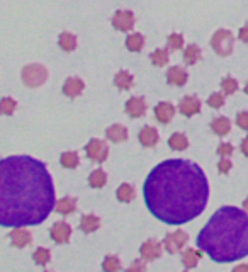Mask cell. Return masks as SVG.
<instances>
[{
  "label": "cell",
  "mask_w": 248,
  "mask_h": 272,
  "mask_svg": "<svg viewBox=\"0 0 248 272\" xmlns=\"http://www.w3.org/2000/svg\"><path fill=\"white\" fill-rule=\"evenodd\" d=\"M106 182H107V174H106L102 168L94 170L89 177V184H90V187H94V189H101V187H104Z\"/></svg>",
  "instance_id": "484cf974"
},
{
  "label": "cell",
  "mask_w": 248,
  "mask_h": 272,
  "mask_svg": "<svg viewBox=\"0 0 248 272\" xmlns=\"http://www.w3.org/2000/svg\"><path fill=\"white\" fill-rule=\"evenodd\" d=\"M133 82H135V80H133V75L124 70L116 74V77H114V85L121 90H129L133 87Z\"/></svg>",
  "instance_id": "7402d4cb"
},
{
  "label": "cell",
  "mask_w": 248,
  "mask_h": 272,
  "mask_svg": "<svg viewBox=\"0 0 248 272\" xmlns=\"http://www.w3.org/2000/svg\"><path fill=\"white\" fill-rule=\"evenodd\" d=\"M135 269H136V271H143V269H144V266H143V264H135V266H133L129 271H135Z\"/></svg>",
  "instance_id": "7bdbcfd3"
},
{
  "label": "cell",
  "mask_w": 248,
  "mask_h": 272,
  "mask_svg": "<svg viewBox=\"0 0 248 272\" xmlns=\"http://www.w3.org/2000/svg\"><path fill=\"white\" fill-rule=\"evenodd\" d=\"M199 259L201 252L196 250V248H187L184 254H182V264H184L185 269H194L199 264Z\"/></svg>",
  "instance_id": "ffe728a7"
},
{
  "label": "cell",
  "mask_w": 248,
  "mask_h": 272,
  "mask_svg": "<svg viewBox=\"0 0 248 272\" xmlns=\"http://www.w3.org/2000/svg\"><path fill=\"white\" fill-rule=\"evenodd\" d=\"M242 152H243V155L248 156V136L242 141Z\"/></svg>",
  "instance_id": "b9f144b4"
},
{
  "label": "cell",
  "mask_w": 248,
  "mask_h": 272,
  "mask_svg": "<svg viewBox=\"0 0 248 272\" xmlns=\"http://www.w3.org/2000/svg\"><path fill=\"white\" fill-rule=\"evenodd\" d=\"M143 46H144V38H143V34H140V33H133V34H129L128 38H126V48L129 49V51H141L143 49Z\"/></svg>",
  "instance_id": "cb8c5ba5"
},
{
  "label": "cell",
  "mask_w": 248,
  "mask_h": 272,
  "mask_svg": "<svg viewBox=\"0 0 248 272\" xmlns=\"http://www.w3.org/2000/svg\"><path fill=\"white\" fill-rule=\"evenodd\" d=\"M135 194H136L135 187H133L131 184H123V186H119L116 191V196L121 202H131L133 199H135Z\"/></svg>",
  "instance_id": "4316f807"
},
{
  "label": "cell",
  "mask_w": 248,
  "mask_h": 272,
  "mask_svg": "<svg viewBox=\"0 0 248 272\" xmlns=\"http://www.w3.org/2000/svg\"><path fill=\"white\" fill-rule=\"evenodd\" d=\"M211 129L217 136H226L231 129V122L228 117H216V119L211 122Z\"/></svg>",
  "instance_id": "d6986e66"
},
{
  "label": "cell",
  "mask_w": 248,
  "mask_h": 272,
  "mask_svg": "<svg viewBox=\"0 0 248 272\" xmlns=\"http://www.w3.org/2000/svg\"><path fill=\"white\" fill-rule=\"evenodd\" d=\"M140 143L143 145L144 148H153L156 143H158V131L151 126H144L140 131Z\"/></svg>",
  "instance_id": "5bb4252c"
},
{
  "label": "cell",
  "mask_w": 248,
  "mask_h": 272,
  "mask_svg": "<svg viewBox=\"0 0 248 272\" xmlns=\"http://www.w3.org/2000/svg\"><path fill=\"white\" fill-rule=\"evenodd\" d=\"M174 114H175V107L172 106L170 102H160V104H156L155 107V117L160 122H163V124L170 122Z\"/></svg>",
  "instance_id": "2e32d148"
},
{
  "label": "cell",
  "mask_w": 248,
  "mask_h": 272,
  "mask_svg": "<svg viewBox=\"0 0 248 272\" xmlns=\"http://www.w3.org/2000/svg\"><path fill=\"white\" fill-rule=\"evenodd\" d=\"M221 87H223L224 95H231L238 90V82H236L235 78H231V77H226V78L221 82Z\"/></svg>",
  "instance_id": "e575fe53"
},
{
  "label": "cell",
  "mask_w": 248,
  "mask_h": 272,
  "mask_svg": "<svg viewBox=\"0 0 248 272\" xmlns=\"http://www.w3.org/2000/svg\"><path fill=\"white\" fill-rule=\"evenodd\" d=\"M58 44L65 51H73V49L77 48V38L71 33H62L58 38Z\"/></svg>",
  "instance_id": "83f0119b"
},
{
  "label": "cell",
  "mask_w": 248,
  "mask_h": 272,
  "mask_svg": "<svg viewBox=\"0 0 248 272\" xmlns=\"http://www.w3.org/2000/svg\"><path fill=\"white\" fill-rule=\"evenodd\" d=\"M83 89H85V83L82 82V78H77V77L68 78L67 82L63 83V94L67 95V97H71V99L82 94Z\"/></svg>",
  "instance_id": "9a60e30c"
},
{
  "label": "cell",
  "mask_w": 248,
  "mask_h": 272,
  "mask_svg": "<svg viewBox=\"0 0 248 272\" xmlns=\"http://www.w3.org/2000/svg\"><path fill=\"white\" fill-rule=\"evenodd\" d=\"M196 243L219 264L248 257V213L235 206L219 208L199 232Z\"/></svg>",
  "instance_id": "3957f363"
},
{
  "label": "cell",
  "mask_w": 248,
  "mask_h": 272,
  "mask_svg": "<svg viewBox=\"0 0 248 272\" xmlns=\"http://www.w3.org/2000/svg\"><path fill=\"white\" fill-rule=\"evenodd\" d=\"M201 56H202V51L197 44H189L184 49V61L187 65H196L197 61L201 60Z\"/></svg>",
  "instance_id": "d4e9b609"
},
{
  "label": "cell",
  "mask_w": 248,
  "mask_h": 272,
  "mask_svg": "<svg viewBox=\"0 0 248 272\" xmlns=\"http://www.w3.org/2000/svg\"><path fill=\"white\" fill-rule=\"evenodd\" d=\"M201 101L194 95H185L184 99L178 104V111H180L184 116H194L201 111Z\"/></svg>",
  "instance_id": "7c38bea8"
},
{
  "label": "cell",
  "mask_w": 248,
  "mask_h": 272,
  "mask_svg": "<svg viewBox=\"0 0 248 272\" xmlns=\"http://www.w3.org/2000/svg\"><path fill=\"white\" fill-rule=\"evenodd\" d=\"M85 153L92 162L97 163H104L109 156V147L106 141L102 140H90L85 145Z\"/></svg>",
  "instance_id": "8992f818"
},
{
  "label": "cell",
  "mask_w": 248,
  "mask_h": 272,
  "mask_svg": "<svg viewBox=\"0 0 248 272\" xmlns=\"http://www.w3.org/2000/svg\"><path fill=\"white\" fill-rule=\"evenodd\" d=\"M243 209H245V211L248 213V197L245 199V201H243Z\"/></svg>",
  "instance_id": "ee69618b"
},
{
  "label": "cell",
  "mask_w": 248,
  "mask_h": 272,
  "mask_svg": "<svg viewBox=\"0 0 248 272\" xmlns=\"http://www.w3.org/2000/svg\"><path fill=\"white\" fill-rule=\"evenodd\" d=\"M236 271H248V266H240L236 267Z\"/></svg>",
  "instance_id": "f6af8a7d"
},
{
  "label": "cell",
  "mask_w": 248,
  "mask_h": 272,
  "mask_svg": "<svg viewBox=\"0 0 248 272\" xmlns=\"http://www.w3.org/2000/svg\"><path fill=\"white\" fill-rule=\"evenodd\" d=\"M16 101L9 97H3L2 102H0V109H2V114H12L16 111Z\"/></svg>",
  "instance_id": "d590c367"
},
{
  "label": "cell",
  "mask_w": 248,
  "mask_h": 272,
  "mask_svg": "<svg viewBox=\"0 0 248 272\" xmlns=\"http://www.w3.org/2000/svg\"><path fill=\"white\" fill-rule=\"evenodd\" d=\"M112 26L117 31H131L135 26V14L131 10H117L112 17Z\"/></svg>",
  "instance_id": "ba28073f"
},
{
  "label": "cell",
  "mask_w": 248,
  "mask_h": 272,
  "mask_svg": "<svg viewBox=\"0 0 248 272\" xmlns=\"http://www.w3.org/2000/svg\"><path fill=\"white\" fill-rule=\"evenodd\" d=\"M140 254H141V260L148 262V260H156L162 255V243L156 242V240H148L141 245L140 248Z\"/></svg>",
  "instance_id": "30bf717a"
},
{
  "label": "cell",
  "mask_w": 248,
  "mask_h": 272,
  "mask_svg": "<svg viewBox=\"0 0 248 272\" xmlns=\"http://www.w3.org/2000/svg\"><path fill=\"white\" fill-rule=\"evenodd\" d=\"M169 147L172 150H185L189 147V140H187L185 135L182 133H174L170 138H169Z\"/></svg>",
  "instance_id": "f1b7e54d"
},
{
  "label": "cell",
  "mask_w": 248,
  "mask_h": 272,
  "mask_svg": "<svg viewBox=\"0 0 248 272\" xmlns=\"http://www.w3.org/2000/svg\"><path fill=\"white\" fill-rule=\"evenodd\" d=\"M169 51L170 49H163V48H158L155 49L153 53H151V63L155 65V67H165L167 63H169Z\"/></svg>",
  "instance_id": "f546056e"
},
{
  "label": "cell",
  "mask_w": 248,
  "mask_h": 272,
  "mask_svg": "<svg viewBox=\"0 0 248 272\" xmlns=\"http://www.w3.org/2000/svg\"><path fill=\"white\" fill-rule=\"evenodd\" d=\"M49 236H51L56 243H67L71 236L70 225L65 223V221H58V223H55L51 227V230H49Z\"/></svg>",
  "instance_id": "9c48e42d"
},
{
  "label": "cell",
  "mask_w": 248,
  "mask_h": 272,
  "mask_svg": "<svg viewBox=\"0 0 248 272\" xmlns=\"http://www.w3.org/2000/svg\"><path fill=\"white\" fill-rule=\"evenodd\" d=\"M77 209V201L73 197H63L56 202L55 206V211L60 213V214H71Z\"/></svg>",
  "instance_id": "44dd1931"
},
{
  "label": "cell",
  "mask_w": 248,
  "mask_h": 272,
  "mask_svg": "<svg viewBox=\"0 0 248 272\" xmlns=\"http://www.w3.org/2000/svg\"><path fill=\"white\" fill-rule=\"evenodd\" d=\"M55 186L46 165L33 156H7L0 162V225L36 227L55 209Z\"/></svg>",
  "instance_id": "6da1fadb"
},
{
  "label": "cell",
  "mask_w": 248,
  "mask_h": 272,
  "mask_svg": "<svg viewBox=\"0 0 248 272\" xmlns=\"http://www.w3.org/2000/svg\"><path fill=\"white\" fill-rule=\"evenodd\" d=\"M187 240H189V235H187L184 230H178V232L169 233V235L165 236V240H163V245H165L169 254H175V252L184 248Z\"/></svg>",
  "instance_id": "52a82bcc"
},
{
  "label": "cell",
  "mask_w": 248,
  "mask_h": 272,
  "mask_svg": "<svg viewBox=\"0 0 248 272\" xmlns=\"http://www.w3.org/2000/svg\"><path fill=\"white\" fill-rule=\"evenodd\" d=\"M48 78V70L43 65H28V67L22 68V82L28 87H39L46 82Z\"/></svg>",
  "instance_id": "5b68a950"
},
{
  "label": "cell",
  "mask_w": 248,
  "mask_h": 272,
  "mask_svg": "<svg viewBox=\"0 0 248 272\" xmlns=\"http://www.w3.org/2000/svg\"><path fill=\"white\" fill-rule=\"evenodd\" d=\"M126 114L129 117H141L146 114V101L143 97H131L126 102Z\"/></svg>",
  "instance_id": "8fae6325"
},
{
  "label": "cell",
  "mask_w": 248,
  "mask_h": 272,
  "mask_svg": "<svg viewBox=\"0 0 248 272\" xmlns=\"http://www.w3.org/2000/svg\"><path fill=\"white\" fill-rule=\"evenodd\" d=\"M99 227H101V220L94 214H87L80 220V230L85 233H92L95 230H99Z\"/></svg>",
  "instance_id": "603a6c76"
},
{
  "label": "cell",
  "mask_w": 248,
  "mask_h": 272,
  "mask_svg": "<svg viewBox=\"0 0 248 272\" xmlns=\"http://www.w3.org/2000/svg\"><path fill=\"white\" fill-rule=\"evenodd\" d=\"M146 208L167 225H184L206 209L209 184L197 163L172 158L158 163L143 186Z\"/></svg>",
  "instance_id": "7a4b0ae2"
},
{
  "label": "cell",
  "mask_w": 248,
  "mask_h": 272,
  "mask_svg": "<svg viewBox=\"0 0 248 272\" xmlns=\"http://www.w3.org/2000/svg\"><path fill=\"white\" fill-rule=\"evenodd\" d=\"M236 124H238L242 129H248V111L238 113V116H236Z\"/></svg>",
  "instance_id": "74e56055"
},
{
  "label": "cell",
  "mask_w": 248,
  "mask_h": 272,
  "mask_svg": "<svg viewBox=\"0 0 248 272\" xmlns=\"http://www.w3.org/2000/svg\"><path fill=\"white\" fill-rule=\"evenodd\" d=\"M33 259H34V262L39 264V266H48L49 259H51V254H49L48 248H37V250H34Z\"/></svg>",
  "instance_id": "1f68e13d"
},
{
  "label": "cell",
  "mask_w": 248,
  "mask_h": 272,
  "mask_svg": "<svg viewBox=\"0 0 248 272\" xmlns=\"http://www.w3.org/2000/svg\"><path fill=\"white\" fill-rule=\"evenodd\" d=\"M217 170H219L221 174H228V172L231 170V162L226 158V156H224V158L221 160L219 163H217Z\"/></svg>",
  "instance_id": "ab89813d"
},
{
  "label": "cell",
  "mask_w": 248,
  "mask_h": 272,
  "mask_svg": "<svg viewBox=\"0 0 248 272\" xmlns=\"http://www.w3.org/2000/svg\"><path fill=\"white\" fill-rule=\"evenodd\" d=\"M10 240H12L14 247L24 248L33 242V236L28 230H14V232H10Z\"/></svg>",
  "instance_id": "e0dca14e"
},
{
  "label": "cell",
  "mask_w": 248,
  "mask_h": 272,
  "mask_svg": "<svg viewBox=\"0 0 248 272\" xmlns=\"http://www.w3.org/2000/svg\"><path fill=\"white\" fill-rule=\"evenodd\" d=\"M187 78H189V74H187V70L182 67H172L169 68V72H167V82H169L170 85L182 87L185 85Z\"/></svg>",
  "instance_id": "4fadbf2b"
},
{
  "label": "cell",
  "mask_w": 248,
  "mask_h": 272,
  "mask_svg": "<svg viewBox=\"0 0 248 272\" xmlns=\"http://www.w3.org/2000/svg\"><path fill=\"white\" fill-rule=\"evenodd\" d=\"M208 106L214 107V109H219V107H223L224 106V95L223 94H213V95H209Z\"/></svg>",
  "instance_id": "8d00e7d4"
},
{
  "label": "cell",
  "mask_w": 248,
  "mask_h": 272,
  "mask_svg": "<svg viewBox=\"0 0 248 272\" xmlns=\"http://www.w3.org/2000/svg\"><path fill=\"white\" fill-rule=\"evenodd\" d=\"M106 136L112 143H121V141H126V138H128V129L121 124H112L106 129Z\"/></svg>",
  "instance_id": "ac0fdd59"
},
{
  "label": "cell",
  "mask_w": 248,
  "mask_h": 272,
  "mask_svg": "<svg viewBox=\"0 0 248 272\" xmlns=\"http://www.w3.org/2000/svg\"><path fill=\"white\" fill-rule=\"evenodd\" d=\"M102 269L106 272H116L121 269V262L119 259L116 257V255H107V257L104 259V264H102Z\"/></svg>",
  "instance_id": "d6a6232c"
},
{
  "label": "cell",
  "mask_w": 248,
  "mask_h": 272,
  "mask_svg": "<svg viewBox=\"0 0 248 272\" xmlns=\"http://www.w3.org/2000/svg\"><path fill=\"white\" fill-rule=\"evenodd\" d=\"M60 162L65 168H75L80 163L78 160V153L77 152H65L60 156Z\"/></svg>",
  "instance_id": "4dcf8cb0"
},
{
  "label": "cell",
  "mask_w": 248,
  "mask_h": 272,
  "mask_svg": "<svg viewBox=\"0 0 248 272\" xmlns=\"http://www.w3.org/2000/svg\"><path fill=\"white\" fill-rule=\"evenodd\" d=\"M245 92H247V94H248V83H247V85H245Z\"/></svg>",
  "instance_id": "bcb514c9"
},
{
  "label": "cell",
  "mask_w": 248,
  "mask_h": 272,
  "mask_svg": "<svg viewBox=\"0 0 248 272\" xmlns=\"http://www.w3.org/2000/svg\"><path fill=\"white\" fill-rule=\"evenodd\" d=\"M231 153H233L231 143H221L219 147H217V155H221V156H230Z\"/></svg>",
  "instance_id": "f35d334b"
},
{
  "label": "cell",
  "mask_w": 248,
  "mask_h": 272,
  "mask_svg": "<svg viewBox=\"0 0 248 272\" xmlns=\"http://www.w3.org/2000/svg\"><path fill=\"white\" fill-rule=\"evenodd\" d=\"M211 46L219 56H230L235 48V38L228 29H219L213 34Z\"/></svg>",
  "instance_id": "277c9868"
},
{
  "label": "cell",
  "mask_w": 248,
  "mask_h": 272,
  "mask_svg": "<svg viewBox=\"0 0 248 272\" xmlns=\"http://www.w3.org/2000/svg\"><path fill=\"white\" fill-rule=\"evenodd\" d=\"M167 43H169V49L170 51H177V49H180L182 46H184V36L182 34H170L169 38H167Z\"/></svg>",
  "instance_id": "836d02e7"
},
{
  "label": "cell",
  "mask_w": 248,
  "mask_h": 272,
  "mask_svg": "<svg viewBox=\"0 0 248 272\" xmlns=\"http://www.w3.org/2000/svg\"><path fill=\"white\" fill-rule=\"evenodd\" d=\"M238 38H240V41H243V43H248V26H245V28H240Z\"/></svg>",
  "instance_id": "60d3db41"
}]
</instances>
